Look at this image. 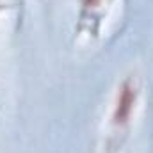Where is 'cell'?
<instances>
[{"label":"cell","mask_w":153,"mask_h":153,"mask_svg":"<svg viewBox=\"0 0 153 153\" xmlns=\"http://www.w3.org/2000/svg\"><path fill=\"white\" fill-rule=\"evenodd\" d=\"M137 100V91L132 84L130 78L123 80V84L117 89V96H116V103H114V112H112V123L116 126H123L128 123L134 105Z\"/></svg>","instance_id":"cell-1"},{"label":"cell","mask_w":153,"mask_h":153,"mask_svg":"<svg viewBox=\"0 0 153 153\" xmlns=\"http://www.w3.org/2000/svg\"><path fill=\"white\" fill-rule=\"evenodd\" d=\"M102 0H82V4L85 5V7H94V5H98Z\"/></svg>","instance_id":"cell-2"}]
</instances>
